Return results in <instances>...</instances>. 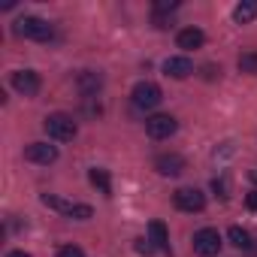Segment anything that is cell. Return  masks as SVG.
Listing matches in <instances>:
<instances>
[{"mask_svg": "<svg viewBox=\"0 0 257 257\" xmlns=\"http://www.w3.org/2000/svg\"><path fill=\"white\" fill-rule=\"evenodd\" d=\"M43 127H46L49 140H55V143H70V140L76 137V131H79L76 121H73L70 115H64V112H52V115H46Z\"/></svg>", "mask_w": 257, "mask_h": 257, "instance_id": "cell-1", "label": "cell"}, {"mask_svg": "<svg viewBox=\"0 0 257 257\" xmlns=\"http://www.w3.org/2000/svg\"><path fill=\"white\" fill-rule=\"evenodd\" d=\"M16 34L25 40H34V43H46V40H52V25L40 16H25L16 22Z\"/></svg>", "mask_w": 257, "mask_h": 257, "instance_id": "cell-2", "label": "cell"}, {"mask_svg": "<svg viewBox=\"0 0 257 257\" xmlns=\"http://www.w3.org/2000/svg\"><path fill=\"white\" fill-rule=\"evenodd\" d=\"M131 97H134V106H137V109H155V106L164 100V91H161V85H155V82H137Z\"/></svg>", "mask_w": 257, "mask_h": 257, "instance_id": "cell-3", "label": "cell"}, {"mask_svg": "<svg viewBox=\"0 0 257 257\" xmlns=\"http://www.w3.org/2000/svg\"><path fill=\"white\" fill-rule=\"evenodd\" d=\"M194 251L200 257H215L221 251V233L215 227H203L194 233Z\"/></svg>", "mask_w": 257, "mask_h": 257, "instance_id": "cell-4", "label": "cell"}, {"mask_svg": "<svg viewBox=\"0 0 257 257\" xmlns=\"http://www.w3.org/2000/svg\"><path fill=\"white\" fill-rule=\"evenodd\" d=\"M173 203H176V209H182V212H203V209H206V194H203L200 188H179V191L173 194Z\"/></svg>", "mask_w": 257, "mask_h": 257, "instance_id": "cell-5", "label": "cell"}, {"mask_svg": "<svg viewBox=\"0 0 257 257\" xmlns=\"http://www.w3.org/2000/svg\"><path fill=\"white\" fill-rule=\"evenodd\" d=\"M43 203L52 206V209H58V212L67 215V218H76V221H88V218L94 215L91 206H85V203H64V200H58V197H52V194H43Z\"/></svg>", "mask_w": 257, "mask_h": 257, "instance_id": "cell-6", "label": "cell"}, {"mask_svg": "<svg viewBox=\"0 0 257 257\" xmlns=\"http://www.w3.org/2000/svg\"><path fill=\"white\" fill-rule=\"evenodd\" d=\"M176 131H179V121H176L173 115H152V118L146 121V134H149L152 140H170Z\"/></svg>", "mask_w": 257, "mask_h": 257, "instance_id": "cell-7", "label": "cell"}, {"mask_svg": "<svg viewBox=\"0 0 257 257\" xmlns=\"http://www.w3.org/2000/svg\"><path fill=\"white\" fill-rule=\"evenodd\" d=\"M40 73H34V70H16L13 73V88L19 91V94H25V97H34V94H40Z\"/></svg>", "mask_w": 257, "mask_h": 257, "instance_id": "cell-8", "label": "cell"}, {"mask_svg": "<svg viewBox=\"0 0 257 257\" xmlns=\"http://www.w3.org/2000/svg\"><path fill=\"white\" fill-rule=\"evenodd\" d=\"M25 161L49 167V164H55V161H58V149H55V146H49V143H31V146L25 149Z\"/></svg>", "mask_w": 257, "mask_h": 257, "instance_id": "cell-9", "label": "cell"}, {"mask_svg": "<svg viewBox=\"0 0 257 257\" xmlns=\"http://www.w3.org/2000/svg\"><path fill=\"white\" fill-rule=\"evenodd\" d=\"M155 170H158L161 176L176 179V176H182V173H185V158H182V155H176V152H170V155H158V158H155Z\"/></svg>", "mask_w": 257, "mask_h": 257, "instance_id": "cell-10", "label": "cell"}, {"mask_svg": "<svg viewBox=\"0 0 257 257\" xmlns=\"http://www.w3.org/2000/svg\"><path fill=\"white\" fill-rule=\"evenodd\" d=\"M149 242L155 245V251L170 254V233H167V224L164 221H152L149 224Z\"/></svg>", "mask_w": 257, "mask_h": 257, "instance_id": "cell-11", "label": "cell"}, {"mask_svg": "<svg viewBox=\"0 0 257 257\" xmlns=\"http://www.w3.org/2000/svg\"><path fill=\"white\" fill-rule=\"evenodd\" d=\"M164 73L173 76V79H188L194 73V64H191V58H167L164 61Z\"/></svg>", "mask_w": 257, "mask_h": 257, "instance_id": "cell-12", "label": "cell"}, {"mask_svg": "<svg viewBox=\"0 0 257 257\" xmlns=\"http://www.w3.org/2000/svg\"><path fill=\"white\" fill-rule=\"evenodd\" d=\"M176 43H179V49L191 52V49H200V46L206 43V34H203L200 28H185V31H179Z\"/></svg>", "mask_w": 257, "mask_h": 257, "instance_id": "cell-13", "label": "cell"}, {"mask_svg": "<svg viewBox=\"0 0 257 257\" xmlns=\"http://www.w3.org/2000/svg\"><path fill=\"white\" fill-rule=\"evenodd\" d=\"M76 85H79V91H82L85 97H94V94L103 88V76H100V73H94V70H85V73H79Z\"/></svg>", "mask_w": 257, "mask_h": 257, "instance_id": "cell-14", "label": "cell"}, {"mask_svg": "<svg viewBox=\"0 0 257 257\" xmlns=\"http://www.w3.org/2000/svg\"><path fill=\"white\" fill-rule=\"evenodd\" d=\"M88 179H91V185H94L103 197H112V179H109V173H106V170L94 167V170L88 173Z\"/></svg>", "mask_w": 257, "mask_h": 257, "instance_id": "cell-15", "label": "cell"}, {"mask_svg": "<svg viewBox=\"0 0 257 257\" xmlns=\"http://www.w3.org/2000/svg\"><path fill=\"white\" fill-rule=\"evenodd\" d=\"M233 19H236L239 25H248L251 19H257V0H242V4H236Z\"/></svg>", "mask_w": 257, "mask_h": 257, "instance_id": "cell-16", "label": "cell"}, {"mask_svg": "<svg viewBox=\"0 0 257 257\" xmlns=\"http://www.w3.org/2000/svg\"><path fill=\"white\" fill-rule=\"evenodd\" d=\"M230 242L239 248V251H251V233L248 230H242V227H230Z\"/></svg>", "mask_w": 257, "mask_h": 257, "instance_id": "cell-17", "label": "cell"}, {"mask_svg": "<svg viewBox=\"0 0 257 257\" xmlns=\"http://www.w3.org/2000/svg\"><path fill=\"white\" fill-rule=\"evenodd\" d=\"M239 70L257 76V52H245V55H239Z\"/></svg>", "mask_w": 257, "mask_h": 257, "instance_id": "cell-18", "label": "cell"}, {"mask_svg": "<svg viewBox=\"0 0 257 257\" xmlns=\"http://www.w3.org/2000/svg\"><path fill=\"white\" fill-rule=\"evenodd\" d=\"M212 191H215L221 200H227V197H230V182H227V176H218V179H212Z\"/></svg>", "mask_w": 257, "mask_h": 257, "instance_id": "cell-19", "label": "cell"}, {"mask_svg": "<svg viewBox=\"0 0 257 257\" xmlns=\"http://www.w3.org/2000/svg\"><path fill=\"white\" fill-rule=\"evenodd\" d=\"M176 10H179V0H158V4H155V13H158V16L176 13Z\"/></svg>", "mask_w": 257, "mask_h": 257, "instance_id": "cell-20", "label": "cell"}, {"mask_svg": "<svg viewBox=\"0 0 257 257\" xmlns=\"http://www.w3.org/2000/svg\"><path fill=\"white\" fill-rule=\"evenodd\" d=\"M58 257H85V251L79 245H64V248H58Z\"/></svg>", "mask_w": 257, "mask_h": 257, "instance_id": "cell-21", "label": "cell"}, {"mask_svg": "<svg viewBox=\"0 0 257 257\" xmlns=\"http://www.w3.org/2000/svg\"><path fill=\"white\" fill-rule=\"evenodd\" d=\"M137 251H140V254H152V251H155V245H149L146 239H137Z\"/></svg>", "mask_w": 257, "mask_h": 257, "instance_id": "cell-22", "label": "cell"}, {"mask_svg": "<svg viewBox=\"0 0 257 257\" xmlns=\"http://www.w3.org/2000/svg\"><path fill=\"white\" fill-rule=\"evenodd\" d=\"M245 206H248L251 212H257V191H251V194L245 197Z\"/></svg>", "mask_w": 257, "mask_h": 257, "instance_id": "cell-23", "label": "cell"}, {"mask_svg": "<svg viewBox=\"0 0 257 257\" xmlns=\"http://www.w3.org/2000/svg\"><path fill=\"white\" fill-rule=\"evenodd\" d=\"M7 257H31V254H25V251H10Z\"/></svg>", "mask_w": 257, "mask_h": 257, "instance_id": "cell-24", "label": "cell"}, {"mask_svg": "<svg viewBox=\"0 0 257 257\" xmlns=\"http://www.w3.org/2000/svg\"><path fill=\"white\" fill-rule=\"evenodd\" d=\"M251 179H254V182H257V170H254V173H251Z\"/></svg>", "mask_w": 257, "mask_h": 257, "instance_id": "cell-25", "label": "cell"}]
</instances>
